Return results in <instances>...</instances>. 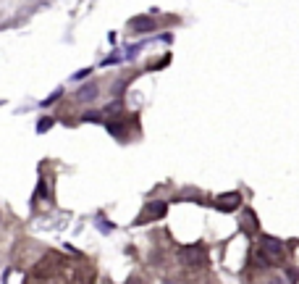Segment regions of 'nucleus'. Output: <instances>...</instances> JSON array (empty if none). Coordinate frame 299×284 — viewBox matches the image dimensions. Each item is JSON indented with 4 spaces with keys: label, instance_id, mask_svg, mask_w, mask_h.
I'll return each mask as SVG.
<instances>
[{
    "label": "nucleus",
    "instance_id": "f257e3e1",
    "mask_svg": "<svg viewBox=\"0 0 299 284\" xmlns=\"http://www.w3.org/2000/svg\"><path fill=\"white\" fill-rule=\"evenodd\" d=\"M260 250H263V255H265V263H276L283 253V245H281V240H276V237L263 234L260 237Z\"/></svg>",
    "mask_w": 299,
    "mask_h": 284
},
{
    "label": "nucleus",
    "instance_id": "f03ea898",
    "mask_svg": "<svg viewBox=\"0 0 299 284\" xmlns=\"http://www.w3.org/2000/svg\"><path fill=\"white\" fill-rule=\"evenodd\" d=\"M179 258H181V263H186V266H202L207 255L199 245H186V248L179 250Z\"/></svg>",
    "mask_w": 299,
    "mask_h": 284
},
{
    "label": "nucleus",
    "instance_id": "7ed1b4c3",
    "mask_svg": "<svg viewBox=\"0 0 299 284\" xmlns=\"http://www.w3.org/2000/svg\"><path fill=\"white\" fill-rule=\"evenodd\" d=\"M239 203H242V195H239V192H226V195H218L216 208L223 211V213H229V211H236Z\"/></svg>",
    "mask_w": 299,
    "mask_h": 284
},
{
    "label": "nucleus",
    "instance_id": "20e7f679",
    "mask_svg": "<svg viewBox=\"0 0 299 284\" xmlns=\"http://www.w3.org/2000/svg\"><path fill=\"white\" fill-rule=\"evenodd\" d=\"M97 95H100V87H97L95 82H87V85L79 87V92H76V100H79V103H92Z\"/></svg>",
    "mask_w": 299,
    "mask_h": 284
},
{
    "label": "nucleus",
    "instance_id": "39448f33",
    "mask_svg": "<svg viewBox=\"0 0 299 284\" xmlns=\"http://www.w3.org/2000/svg\"><path fill=\"white\" fill-rule=\"evenodd\" d=\"M132 29L134 32H152L155 29V18L152 16H136V18H132Z\"/></svg>",
    "mask_w": 299,
    "mask_h": 284
},
{
    "label": "nucleus",
    "instance_id": "423d86ee",
    "mask_svg": "<svg viewBox=\"0 0 299 284\" xmlns=\"http://www.w3.org/2000/svg\"><path fill=\"white\" fill-rule=\"evenodd\" d=\"M147 216H152V218L166 216V203L163 200H152V203H147Z\"/></svg>",
    "mask_w": 299,
    "mask_h": 284
},
{
    "label": "nucleus",
    "instance_id": "0eeeda50",
    "mask_svg": "<svg viewBox=\"0 0 299 284\" xmlns=\"http://www.w3.org/2000/svg\"><path fill=\"white\" fill-rule=\"evenodd\" d=\"M53 124H55V121H53V116H42V119L37 121V132H40V134L50 132V129H53Z\"/></svg>",
    "mask_w": 299,
    "mask_h": 284
},
{
    "label": "nucleus",
    "instance_id": "6e6552de",
    "mask_svg": "<svg viewBox=\"0 0 299 284\" xmlns=\"http://www.w3.org/2000/svg\"><path fill=\"white\" fill-rule=\"evenodd\" d=\"M58 98H63V87H61V89H55V92L50 95V98H45V100H42V106H50V103H55Z\"/></svg>",
    "mask_w": 299,
    "mask_h": 284
},
{
    "label": "nucleus",
    "instance_id": "1a4fd4ad",
    "mask_svg": "<svg viewBox=\"0 0 299 284\" xmlns=\"http://www.w3.org/2000/svg\"><path fill=\"white\" fill-rule=\"evenodd\" d=\"M89 74H92V69H82V71H76V74L71 76V79H74V82H82L84 76H89Z\"/></svg>",
    "mask_w": 299,
    "mask_h": 284
},
{
    "label": "nucleus",
    "instance_id": "9d476101",
    "mask_svg": "<svg viewBox=\"0 0 299 284\" xmlns=\"http://www.w3.org/2000/svg\"><path fill=\"white\" fill-rule=\"evenodd\" d=\"M84 121H102V113H84Z\"/></svg>",
    "mask_w": 299,
    "mask_h": 284
},
{
    "label": "nucleus",
    "instance_id": "9b49d317",
    "mask_svg": "<svg viewBox=\"0 0 299 284\" xmlns=\"http://www.w3.org/2000/svg\"><path fill=\"white\" fill-rule=\"evenodd\" d=\"M121 61V55H110V58H105V61L100 63V66H113V63H118Z\"/></svg>",
    "mask_w": 299,
    "mask_h": 284
},
{
    "label": "nucleus",
    "instance_id": "f8f14e48",
    "mask_svg": "<svg viewBox=\"0 0 299 284\" xmlns=\"http://www.w3.org/2000/svg\"><path fill=\"white\" fill-rule=\"evenodd\" d=\"M268 284H289V282H286V279H281V276H276V279H270Z\"/></svg>",
    "mask_w": 299,
    "mask_h": 284
},
{
    "label": "nucleus",
    "instance_id": "ddd939ff",
    "mask_svg": "<svg viewBox=\"0 0 299 284\" xmlns=\"http://www.w3.org/2000/svg\"><path fill=\"white\" fill-rule=\"evenodd\" d=\"M129 284H139V282H136V279H132V282H129Z\"/></svg>",
    "mask_w": 299,
    "mask_h": 284
}]
</instances>
